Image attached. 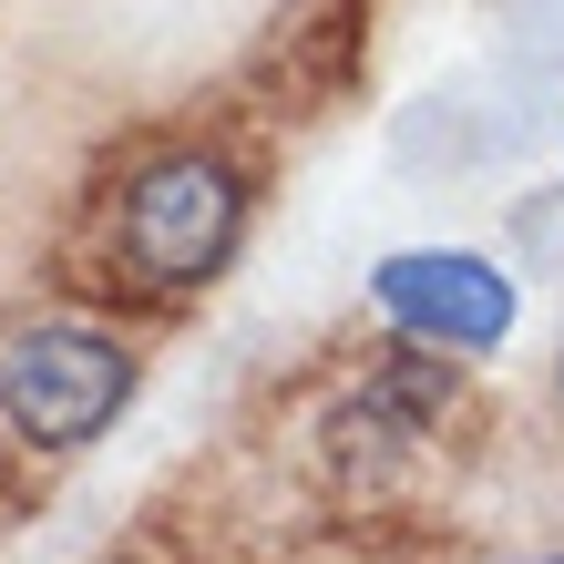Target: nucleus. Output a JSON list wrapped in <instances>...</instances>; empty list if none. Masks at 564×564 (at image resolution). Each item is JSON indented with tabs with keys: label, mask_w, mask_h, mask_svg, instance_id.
<instances>
[{
	"label": "nucleus",
	"mask_w": 564,
	"mask_h": 564,
	"mask_svg": "<svg viewBox=\"0 0 564 564\" xmlns=\"http://www.w3.org/2000/svg\"><path fill=\"white\" fill-rule=\"evenodd\" d=\"M534 564H564V554H534Z\"/></svg>",
	"instance_id": "39448f33"
},
{
	"label": "nucleus",
	"mask_w": 564,
	"mask_h": 564,
	"mask_svg": "<svg viewBox=\"0 0 564 564\" xmlns=\"http://www.w3.org/2000/svg\"><path fill=\"white\" fill-rule=\"evenodd\" d=\"M370 288H380V308L401 318L411 339L452 349V359L513 339V278L492 268V257H473V247H401V257H380Z\"/></svg>",
	"instance_id": "7ed1b4c3"
},
{
	"label": "nucleus",
	"mask_w": 564,
	"mask_h": 564,
	"mask_svg": "<svg viewBox=\"0 0 564 564\" xmlns=\"http://www.w3.org/2000/svg\"><path fill=\"white\" fill-rule=\"evenodd\" d=\"M123 401H134V359H123V339H104L83 318H42V328H21L0 349V421L31 452L104 442L123 421Z\"/></svg>",
	"instance_id": "f03ea898"
},
{
	"label": "nucleus",
	"mask_w": 564,
	"mask_h": 564,
	"mask_svg": "<svg viewBox=\"0 0 564 564\" xmlns=\"http://www.w3.org/2000/svg\"><path fill=\"white\" fill-rule=\"evenodd\" d=\"M237 226H247L237 164L226 154H164L113 206V268L144 278V288H206L237 257Z\"/></svg>",
	"instance_id": "f257e3e1"
},
{
	"label": "nucleus",
	"mask_w": 564,
	"mask_h": 564,
	"mask_svg": "<svg viewBox=\"0 0 564 564\" xmlns=\"http://www.w3.org/2000/svg\"><path fill=\"white\" fill-rule=\"evenodd\" d=\"M523 52H534V62H564V0H523Z\"/></svg>",
	"instance_id": "20e7f679"
}]
</instances>
